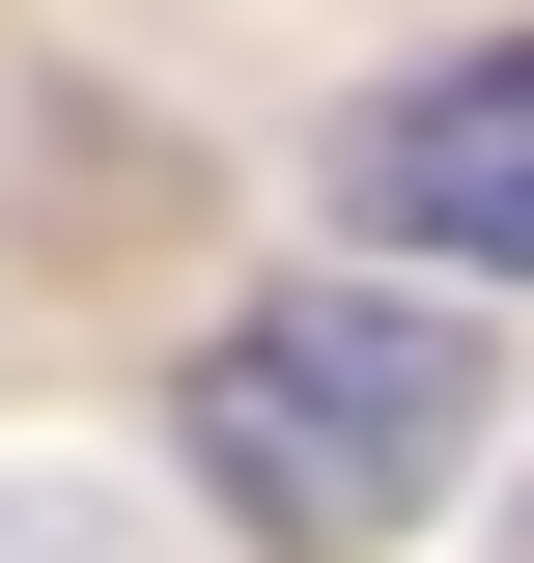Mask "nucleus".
Instances as JSON below:
<instances>
[{"label": "nucleus", "instance_id": "obj_2", "mask_svg": "<svg viewBox=\"0 0 534 563\" xmlns=\"http://www.w3.org/2000/svg\"><path fill=\"white\" fill-rule=\"evenodd\" d=\"M337 225L366 254H450V282H534V29L507 57H422L394 113L337 141Z\"/></svg>", "mask_w": 534, "mask_h": 563}, {"label": "nucleus", "instance_id": "obj_1", "mask_svg": "<svg viewBox=\"0 0 534 563\" xmlns=\"http://www.w3.org/2000/svg\"><path fill=\"white\" fill-rule=\"evenodd\" d=\"M169 422H198V479L254 507L281 563H366V536H422V507L478 479L507 366H478V310H422V282H281V310L198 339Z\"/></svg>", "mask_w": 534, "mask_h": 563}, {"label": "nucleus", "instance_id": "obj_3", "mask_svg": "<svg viewBox=\"0 0 534 563\" xmlns=\"http://www.w3.org/2000/svg\"><path fill=\"white\" fill-rule=\"evenodd\" d=\"M0 563H169V536H113V507H0Z\"/></svg>", "mask_w": 534, "mask_h": 563}]
</instances>
